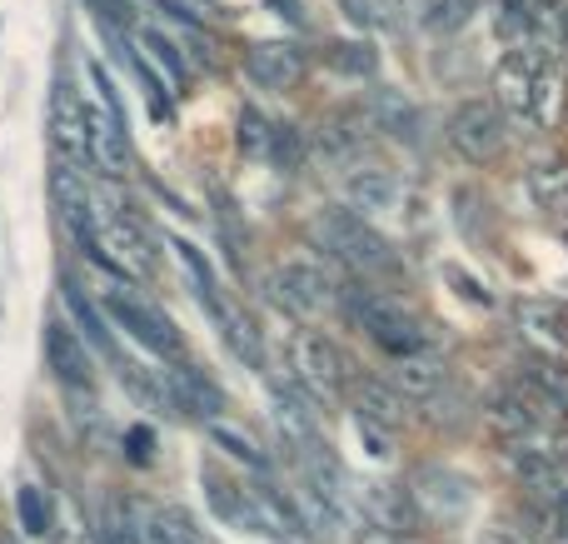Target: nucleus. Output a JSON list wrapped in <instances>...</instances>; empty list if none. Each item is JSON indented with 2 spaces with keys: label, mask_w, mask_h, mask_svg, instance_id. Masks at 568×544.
Listing matches in <instances>:
<instances>
[{
  "label": "nucleus",
  "mask_w": 568,
  "mask_h": 544,
  "mask_svg": "<svg viewBox=\"0 0 568 544\" xmlns=\"http://www.w3.org/2000/svg\"><path fill=\"white\" fill-rule=\"evenodd\" d=\"M170 245H175V255H180V265H185L190 270V280H195V295H200V305H205L210 310V315H220V310H225L230 305V300L225 295H220V280H215V270H210V260L205 255H200V250L195 245H190V240H170Z\"/></svg>",
  "instance_id": "nucleus-24"
},
{
  "label": "nucleus",
  "mask_w": 568,
  "mask_h": 544,
  "mask_svg": "<svg viewBox=\"0 0 568 544\" xmlns=\"http://www.w3.org/2000/svg\"><path fill=\"white\" fill-rule=\"evenodd\" d=\"M105 315H110V325H120L135 345H145V350H155L160 360H180V350H185V340H180V330H175V320H165L150 300H140L130 285H115V290H105Z\"/></svg>",
  "instance_id": "nucleus-4"
},
{
  "label": "nucleus",
  "mask_w": 568,
  "mask_h": 544,
  "mask_svg": "<svg viewBox=\"0 0 568 544\" xmlns=\"http://www.w3.org/2000/svg\"><path fill=\"white\" fill-rule=\"evenodd\" d=\"M100 544H140V540H135V530H130V515H125V520H120V515L110 520L105 535H100Z\"/></svg>",
  "instance_id": "nucleus-38"
},
{
  "label": "nucleus",
  "mask_w": 568,
  "mask_h": 544,
  "mask_svg": "<svg viewBox=\"0 0 568 544\" xmlns=\"http://www.w3.org/2000/svg\"><path fill=\"white\" fill-rule=\"evenodd\" d=\"M125 440H130V455H135V460H150V445H155V440H150V430H145V425H135Z\"/></svg>",
  "instance_id": "nucleus-40"
},
{
  "label": "nucleus",
  "mask_w": 568,
  "mask_h": 544,
  "mask_svg": "<svg viewBox=\"0 0 568 544\" xmlns=\"http://www.w3.org/2000/svg\"><path fill=\"white\" fill-rule=\"evenodd\" d=\"M16 515H20V530H26L30 540L55 535V505H50V495H45L40 485H20V495H16Z\"/></svg>",
  "instance_id": "nucleus-28"
},
{
  "label": "nucleus",
  "mask_w": 568,
  "mask_h": 544,
  "mask_svg": "<svg viewBox=\"0 0 568 544\" xmlns=\"http://www.w3.org/2000/svg\"><path fill=\"white\" fill-rule=\"evenodd\" d=\"M479 544H534L529 535H524V530H504V525H489L479 535Z\"/></svg>",
  "instance_id": "nucleus-39"
},
{
  "label": "nucleus",
  "mask_w": 568,
  "mask_h": 544,
  "mask_svg": "<svg viewBox=\"0 0 568 544\" xmlns=\"http://www.w3.org/2000/svg\"><path fill=\"white\" fill-rule=\"evenodd\" d=\"M310 235L320 250H329L339 265H349L354 275H384L394 270V250L369 220H359L354 210H320L310 220Z\"/></svg>",
  "instance_id": "nucleus-1"
},
{
  "label": "nucleus",
  "mask_w": 568,
  "mask_h": 544,
  "mask_svg": "<svg viewBox=\"0 0 568 544\" xmlns=\"http://www.w3.org/2000/svg\"><path fill=\"white\" fill-rule=\"evenodd\" d=\"M359 510H364V525L389 535V540H414L424 525V515L414 510L409 490H394V485H384V480H374V485L359 490Z\"/></svg>",
  "instance_id": "nucleus-9"
},
{
  "label": "nucleus",
  "mask_w": 568,
  "mask_h": 544,
  "mask_svg": "<svg viewBox=\"0 0 568 544\" xmlns=\"http://www.w3.org/2000/svg\"><path fill=\"white\" fill-rule=\"evenodd\" d=\"M170 385V400H175V415H195L205 425H215L220 410H225V390L205 375V370L185 365V360H170V370H160Z\"/></svg>",
  "instance_id": "nucleus-10"
},
{
  "label": "nucleus",
  "mask_w": 568,
  "mask_h": 544,
  "mask_svg": "<svg viewBox=\"0 0 568 544\" xmlns=\"http://www.w3.org/2000/svg\"><path fill=\"white\" fill-rule=\"evenodd\" d=\"M554 46H559L564 56H568V6L554 10Z\"/></svg>",
  "instance_id": "nucleus-41"
},
{
  "label": "nucleus",
  "mask_w": 568,
  "mask_h": 544,
  "mask_svg": "<svg viewBox=\"0 0 568 544\" xmlns=\"http://www.w3.org/2000/svg\"><path fill=\"white\" fill-rule=\"evenodd\" d=\"M215 325H220V335H225V345L235 350V355L245 360L250 370L265 365V350H260V330L250 325V315H240L235 305H225V310L215 315Z\"/></svg>",
  "instance_id": "nucleus-25"
},
{
  "label": "nucleus",
  "mask_w": 568,
  "mask_h": 544,
  "mask_svg": "<svg viewBox=\"0 0 568 544\" xmlns=\"http://www.w3.org/2000/svg\"><path fill=\"white\" fill-rule=\"evenodd\" d=\"M205 435H210V445L225 450V455L235 460V465H245L250 475H260V480L270 475V455L260 450V440L250 435V430H240V425H225V420H215V425H205Z\"/></svg>",
  "instance_id": "nucleus-21"
},
{
  "label": "nucleus",
  "mask_w": 568,
  "mask_h": 544,
  "mask_svg": "<svg viewBox=\"0 0 568 544\" xmlns=\"http://www.w3.org/2000/svg\"><path fill=\"white\" fill-rule=\"evenodd\" d=\"M514 320H519V330L539 335L544 345H568V305L564 300H519Z\"/></svg>",
  "instance_id": "nucleus-20"
},
{
  "label": "nucleus",
  "mask_w": 568,
  "mask_h": 544,
  "mask_svg": "<svg viewBox=\"0 0 568 544\" xmlns=\"http://www.w3.org/2000/svg\"><path fill=\"white\" fill-rule=\"evenodd\" d=\"M275 290H280V300L294 310V315H320V310L334 305L329 275H324L320 265H310V260H290V265L275 275Z\"/></svg>",
  "instance_id": "nucleus-15"
},
{
  "label": "nucleus",
  "mask_w": 568,
  "mask_h": 544,
  "mask_svg": "<svg viewBox=\"0 0 568 544\" xmlns=\"http://www.w3.org/2000/svg\"><path fill=\"white\" fill-rule=\"evenodd\" d=\"M559 75L554 70H539V80H534V110H529V120H539V125H554L559 120Z\"/></svg>",
  "instance_id": "nucleus-34"
},
{
  "label": "nucleus",
  "mask_w": 568,
  "mask_h": 544,
  "mask_svg": "<svg viewBox=\"0 0 568 544\" xmlns=\"http://www.w3.org/2000/svg\"><path fill=\"white\" fill-rule=\"evenodd\" d=\"M80 115H85V145H90V165L100 175L120 180L130 170V125L115 120L100 100H80Z\"/></svg>",
  "instance_id": "nucleus-8"
},
{
  "label": "nucleus",
  "mask_w": 568,
  "mask_h": 544,
  "mask_svg": "<svg viewBox=\"0 0 568 544\" xmlns=\"http://www.w3.org/2000/svg\"><path fill=\"white\" fill-rule=\"evenodd\" d=\"M389 385L399 390L404 400H434L444 385H449V365H444V355H404V360H394V375H389Z\"/></svg>",
  "instance_id": "nucleus-17"
},
{
  "label": "nucleus",
  "mask_w": 568,
  "mask_h": 544,
  "mask_svg": "<svg viewBox=\"0 0 568 544\" xmlns=\"http://www.w3.org/2000/svg\"><path fill=\"white\" fill-rule=\"evenodd\" d=\"M529 195L539 200V210L564 215L568 210V160H539L529 170Z\"/></svg>",
  "instance_id": "nucleus-23"
},
{
  "label": "nucleus",
  "mask_w": 568,
  "mask_h": 544,
  "mask_svg": "<svg viewBox=\"0 0 568 544\" xmlns=\"http://www.w3.org/2000/svg\"><path fill=\"white\" fill-rule=\"evenodd\" d=\"M364 120H369L374 130H384L389 140L419 145L424 115H419V105H414V100L404 95V90H394V85H374L369 95H364Z\"/></svg>",
  "instance_id": "nucleus-13"
},
{
  "label": "nucleus",
  "mask_w": 568,
  "mask_h": 544,
  "mask_svg": "<svg viewBox=\"0 0 568 544\" xmlns=\"http://www.w3.org/2000/svg\"><path fill=\"white\" fill-rule=\"evenodd\" d=\"M489 425H494V435L504 440V445H529L534 440V430H539V415L529 410V400L519 395V390H504L499 400L489 405Z\"/></svg>",
  "instance_id": "nucleus-19"
},
{
  "label": "nucleus",
  "mask_w": 568,
  "mask_h": 544,
  "mask_svg": "<svg viewBox=\"0 0 568 544\" xmlns=\"http://www.w3.org/2000/svg\"><path fill=\"white\" fill-rule=\"evenodd\" d=\"M270 140H275V120H265V110L240 105L235 115V145L245 160H270Z\"/></svg>",
  "instance_id": "nucleus-26"
},
{
  "label": "nucleus",
  "mask_w": 568,
  "mask_h": 544,
  "mask_svg": "<svg viewBox=\"0 0 568 544\" xmlns=\"http://www.w3.org/2000/svg\"><path fill=\"white\" fill-rule=\"evenodd\" d=\"M354 435H359V445H364V455H369V460H389L394 455V430H384V425H374V420L354 415Z\"/></svg>",
  "instance_id": "nucleus-35"
},
{
  "label": "nucleus",
  "mask_w": 568,
  "mask_h": 544,
  "mask_svg": "<svg viewBox=\"0 0 568 544\" xmlns=\"http://www.w3.org/2000/svg\"><path fill=\"white\" fill-rule=\"evenodd\" d=\"M504 140H509V130H504V115L494 100H464L449 115V145L459 150L469 165H489L504 150Z\"/></svg>",
  "instance_id": "nucleus-6"
},
{
  "label": "nucleus",
  "mask_w": 568,
  "mask_h": 544,
  "mask_svg": "<svg viewBox=\"0 0 568 544\" xmlns=\"http://www.w3.org/2000/svg\"><path fill=\"white\" fill-rule=\"evenodd\" d=\"M90 6H95L110 26H130V20H135V0H90Z\"/></svg>",
  "instance_id": "nucleus-37"
},
{
  "label": "nucleus",
  "mask_w": 568,
  "mask_h": 544,
  "mask_svg": "<svg viewBox=\"0 0 568 544\" xmlns=\"http://www.w3.org/2000/svg\"><path fill=\"white\" fill-rule=\"evenodd\" d=\"M404 490H409L414 510H419L424 520H444V525H454V520H464L474 510V485L449 465L409 470V485Z\"/></svg>",
  "instance_id": "nucleus-5"
},
{
  "label": "nucleus",
  "mask_w": 568,
  "mask_h": 544,
  "mask_svg": "<svg viewBox=\"0 0 568 544\" xmlns=\"http://www.w3.org/2000/svg\"><path fill=\"white\" fill-rule=\"evenodd\" d=\"M65 305H70V315H75L80 325H85L90 345H95L100 355H110V360H115V340H110L105 320H100V305H95V300H85V295H80V285H75V280H65Z\"/></svg>",
  "instance_id": "nucleus-31"
},
{
  "label": "nucleus",
  "mask_w": 568,
  "mask_h": 544,
  "mask_svg": "<svg viewBox=\"0 0 568 544\" xmlns=\"http://www.w3.org/2000/svg\"><path fill=\"white\" fill-rule=\"evenodd\" d=\"M45 370L60 380V385L90 390V375H95V360H90V345L65 325V320H45Z\"/></svg>",
  "instance_id": "nucleus-12"
},
{
  "label": "nucleus",
  "mask_w": 568,
  "mask_h": 544,
  "mask_svg": "<svg viewBox=\"0 0 568 544\" xmlns=\"http://www.w3.org/2000/svg\"><path fill=\"white\" fill-rule=\"evenodd\" d=\"M394 200H399V180H394L389 170L364 165V170H349V175H344V210H354L359 220L389 210Z\"/></svg>",
  "instance_id": "nucleus-16"
},
{
  "label": "nucleus",
  "mask_w": 568,
  "mask_h": 544,
  "mask_svg": "<svg viewBox=\"0 0 568 544\" xmlns=\"http://www.w3.org/2000/svg\"><path fill=\"white\" fill-rule=\"evenodd\" d=\"M444 280H449V285L459 290V295L469 300V305H484V310L494 305V290H489V285H479V280H474L464 265H444Z\"/></svg>",
  "instance_id": "nucleus-36"
},
{
  "label": "nucleus",
  "mask_w": 568,
  "mask_h": 544,
  "mask_svg": "<svg viewBox=\"0 0 568 544\" xmlns=\"http://www.w3.org/2000/svg\"><path fill=\"white\" fill-rule=\"evenodd\" d=\"M304 155H310V140H304L300 125H275V140H270V160L280 170H300Z\"/></svg>",
  "instance_id": "nucleus-32"
},
{
  "label": "nucleus",
  "mask_w": 568,
  "mask_h": 544,
  "mask_svg": "<svg viewBox=\"0 0 568 544\" xmlns=\"http://www.w3.org/2000/svg\"><path fill=\"white\" fill-rule=\"evenodd\" d=\"M349 315L359 320V330H369L374 345L389 350L394 360L424 355V350H429V330H424V320L414 315L399 295H384V290H354Z\"/></svg>",
  "instance_id": "nucleus-2"
},
{
  "label": "nucleus",
  "mask_w": 568,
  "mask_h": 544,
  "mask_svg": "<svg viewBox=\"0 0 568 544\" xmlns=\"http://www.w3.org/2000/svg\"><path fill=\"white\" fill-rule=\"evenodd\" d=\"M524 375H529V390H534L539 400H549L554 410H568V370H564V365H554V360L534 355V360H524Z\"/></svg>",
  "instance_id": "nucleus-29"
},
{
  "label": "nucleus",
  "mask_w": 568,
  "mask_h": 544,
  "mask_svg": "<svg viewBox=\"0 0 568 544\" xmlns=\"http://www.w3.org/2000/svg\"><path fill=\"white\" fill-rule=\"evenodd\" d=\"M290 370H294V390L310 405H339L354 385V365L334 340L324 335H300L290 345Z\"/></svg>",
  "instance_id": "nucleus-3"
},
{
  "label": "nucleus",
  "mask_w": 568,
  "mask_h": 544,
  "mask_svg": "<svg viewBox=\"0 0 568 544\" xmlns=\"http://www.w3.org/2000/svg\"><path fill=\"white\" fill-rule=\"evenodd\" d=\"M354 415L374 420V425L394 430L404 415H409V400L389 385V380H359L354 375Z\"/></svg>",
  "instance_id": "nucleus-18"
},
{
  "label": "nucleus",
  "mask_w": 568,
  "mask_h": 544,
  "mask_svg": "<svg viewBox=\"0 0 568 544\" xmlns=\"http://www.w3.org/2000/svg\"><path fill=\"white\" fill-rule=\"evenodd\" d=\"M50 205L60 210V225L75 235L80 250H95L100 225H95V195H90V185H85V170L55 160V165H50Z\"/></svg>",
  "instance_id": "nucleus-7"
},
{
  "label": "nucleus",
  "mask_w": 568,
  "mask_h": 544,
  "mask_svg": "<svg viewBox=\"0 0 568 544\" xmlns=\"http://www.w3.org/2000/svg\"><path fill=\"white\" fill-rule=\"evenodd\" d=\"M140 46H145V56L155 60V66L170 75V85H175V90H185V85H190V66L180 60V46L165 36V30L145 26V30H140Z\"/></svg>",
  "instance_id": "nucleus-30"
},
{
  "label": "nucleus",
  "mask_w": 568,
  "mask_h": 544,
  "mask_svg": "<svg viewBox=\"0 0 568 544\" xmlns=\"http://www.w3.org/2000/svg\"><path fill=\"white\" fill-rule=\"evenodd\" d=\"M324 66L349 80H369L379 70V50L369 40H324Z\"/></svg>",
  "instance_id": "nucleus-22"
},
{
  "label": "nucleus",
  "mask_w": 568,
  "mask_h": 544,
  "mask_svg": "<svg viewBox=\"0 0 568 544\" xmlns=\"http://www.w3.org/2000/svg\"><path fill=\"white\" fill-rule=\"evenodd\" d=\"M474 10H479V0H429V16H424V26L429 30H459L474 20Z\"/></svg>",
  "instance_id": "nucleus-33"
},
{
  "label": "nucleus",
  "mask_w": 568,
  "mask_h": 544,
  "mask_svg": "<svg viewBox=\"0 0 568 544\" xmlns=\"http://www.w3.org/2000/svg\"><path fill=\"white\" fill-rule=\"evenodd\" d=\"M339 10L359 30H404V0H339Z\"/></svg>",
  "instance_id": "nucleus-27"
},
{
  "label": "nucleus",
  "mask_w": 568,
  "mask_h": 544,
  "mask_svg": "<svg viewBox=\"0 0 568 544\" xmlns=\"http://www.w3.org/2000/svg\"><path fill=\"white\" fill-rule=\"evenodd\" d=\"M245 75L260 90H294L304 80V50L294 40H255L245 50Z\"/></svg>",
  "instance_id": "nucleus-11"
},
{
  "label": "nucleus",
  "mask_w": 568,
  "mask_h": 544,
  "mask_svg": "<svg viewBox=\"0 0 568 544\" xmlns=\"http://www.w3.org/2000/svg\"><path fill=\"white\" fill-rule=\"evenodd\" d=\"M50 145H55V160L85 170L90 165V145H85V115H80V100L70 95V85L60 80L55 100H50Z\"/></svg>",
  "instance_id": "nucleus-14"
}]
</instances>
